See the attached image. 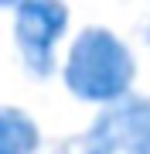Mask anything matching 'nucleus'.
I'll list each match as a JSON object with an SVG mask.
<instances>
[{"mask_svg": "<svg viewBox=\"0 0 150 154\" xmlns=\"http://www.w3.org/2000/svg\"><path fill=\"white\" fill-rule=\"evenodd\" d=\"M61 82L82 103L116 106L133 96L137 82V55L116 31L89 24L72 38L61 62Z\"/></svg>", "mask_w": 150, "mask_h": 154, "instance_id": "1", "label": "nucleus"}, {"mask_svg": "<svg viewBox=\"0 0 150 154\" xmlns=\"http://www.w3.org/2000/svg\"><path fill=\"white\" fill-rule=\"evenodd\" d=\"M72 11L55 0H24L14 7V45L24 69L34 79H48L58 69V45L68 34Z\"/></svg>", "mask_w": 150, "mask_h": 154, "instance_id": "2", "label": "nucleus"}, {"mask_svg": "<svg viewBox=\"0 0 150 154\" xmlns=\"http://www.w3.org/2000/svg\"><path fill=\"white\" fill-rule=\"evenodd\" d=\"M78 154H150V96L99 110L78 140Z\"/></svg>", "mask_w": 150, "mask_h": 154, "instance_id": "3", "label": "nucleus"}, {"mask_svg": "<svg viewBox=\"0 0 150 154\" xmlns=\"http://www.w3.org/2000/svg\"><path fill=\"white\" fill-rule=\"evenodd\" d=\"M41 127L21 106H0V154H38Z\"/></svg>", "mask_w": 150, "mask_h": 154, "instance_id": "4", "label": "nucleus"}, {"mask_svg": "<svg viewBox=\"0 0 150 154\" xmlns=\"http://www.w3.org/2000/svg\"><path fill=\"white\" fill-rule=\"evenodd\" d=\"M143 41H147V48H150V24L143 28Z\"/></svg>", "mask_w": 150, "mask_h": 154, "instance_id": "5", "label": "nucleus"}]
</instances>
